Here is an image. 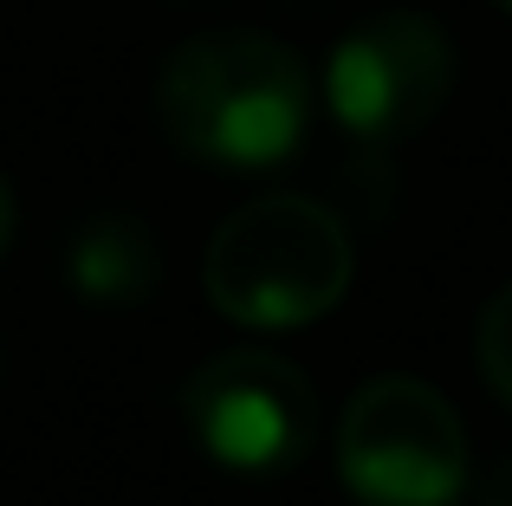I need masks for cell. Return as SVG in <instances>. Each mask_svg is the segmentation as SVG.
I'll list each match as a JSON object with an SVG mask.
<instances>
[{
  "label": "cell",
  "instance_id": "1",
  "mask_svg": "<svg viewBox=\"0 0 512 506\" xmlns=\"http://www.w3.org/2000/svg\"><path fill=\"white\" fill-rule=\"evenodd\" d=\"M156 117L201 163L266 169L312 130V72L273 33H201L169 52Z\"/></svg>",
  "mask_w": 512,
  "mask_h": 506
},
{
  "label": "cell",
  "instance_id": "2",
  "mask_svg": "<svg viewBox=\"0 0 512 506\" xmlns=\"http://www.w3.org/2000/svg\"><path fill=\"white\" fill-rule=\"evenodd\" d=\"M357 247L331 202L253 195L208 241V299L247 331H292L325 318L350 292Z\"/></svg>",
  "mask_w": 512,
  "mask_h": 506
},
{
  "label": "cell",
  "instance_id": "3",
  "mask_svg": "<svg viewBox=\"0 0 512 506\" xmlns=\"http://www.w3.org/2000/svg\"><path fill=\"white\" fill-rule=\"evenodd\" d=\"M338 474L363 506H454L467 429L422 377H370L338 416Z\"/></svg>",
  "mask_w": 512,
  "mask_h": 506
},
{
  "label": "cell",
  "instance_id": "4",
  "mask_svg": "<svg viewBox=\"0 0 512 506\" xmlns=\"http://www.w3.org/2000/svg\"><path fill=\"white\" fill-rule=\"evenodd\" d=\"M454 91V39L441 20L409 7L370 13L325 59V104L363 143H396L422 130Z\"/></svg>",
  "mask_w": 512,
  "mask_h": 506
},
{
  "label": "cell",
  "instance_id": "5",
  "mask_svg": "<svg viewBox=\"0 0 512 506\" xmlns=\"http://www.w3.org/2000/svg\"><path fill=\"white\" fill-rule=\"evenodd\" d=\"M188 429L221 468L240 474H273L305 461L318 435V396L292 357L266 351V344H234V351L208 357L182 390Z\"/></svg>",
  "mask_w": 512,
  "mask_h": 506
},
{
  "label": "cell",
  "instance_id": "6",
  "mask_svg": "<svg viewBox=\"0 0 512 506\" xmlns=\"http://www.w3.org/2000/svg\"><path fill=\"white\" fill-rule=\"evenodd\" d=\"M65 273H72L78 299L91 305H143L163 279V247H156L150 221L124 215V208H104L65 247Z\"/></svg>",
  "mask_w": 512,
  "mask_h": 506
},
{
  "label": "cell",
  "instance_id": "7",
  "mask_svg": "<svg viewBox=\"0 0 512 506\" xmlns=\"http://www.w3.org/2000/svg\"><path fill=\"white\" fill-rule=\"evenodd\" d=\"M474 351H480V377L500 390V403H512V286H500L480 312L474 331Z\"/></svg>",
  "mask_w": 512,
  "mask_h": 506
},
{
  "label": "cell",
  "instance_id": "8",
  "mask_svg": "<svg viewBox=\"0 0 512 506\" xmlns=\"http://www.w3.org/2000/svg\"><path fill=\"white\" fill-rule=\"evenodd\" d=\"M7 241H13V189L0 176V253H7Z\"/></svg>",
  "mask_w": 512,
  "mask_h": 506
},
{
  "label": "cell",
  "instance_id": "9",
  "mask_svg": "<svg viewBox=\"0 0 512 506\" xmlns=\"http://www.w3.org/2000/svg\"><path fill=\"white\" fill-rule=\"evenodd\" d=\"M175 7H214V0H175Z\"/></svg>",
  "mask_w": 512,
  "mask_h": 506
},
{
  "label": "cell",
  "instance_id": "10",
  "mask_svg": "<svg viewBox=\"0 0 512 506\" xmlns=\"http://www.w3.org/2000/svg\"><path fill=\"white\" fill-rule=\"evenodd\" d=\"M500 7H512V0H500Z\"/></svg>",
  "mask_w": 512,
  "mask_h": 506
},
{
  "label": "cell",
  "instance_id": "11",
  "mask_svg": "<svg viewBox=\"0 0 512 506\" xmlns=\"http://www.w3.org/2000/svg\"><path fill=\"white\" fill-rule=\"evenodd\" d=\"M0 364H7V357H0Z\"/></svg>",
  "mask_w": 512,
  "mask_h": 506
},
{
  "label": "cell",
  "instance_id": "12",
  "mask_svg": "<svg viewBox=\"0 0 512 506\" xmlns=\"http://www.w3.org/2000/svg\"><path fill=\"white\" fill-rule=\"evenodd\" d=\"M500 506H506V500H500Z\"/></svg>",
  "mask_w": 512,
  "mask_h": 506
}]
</instances>
